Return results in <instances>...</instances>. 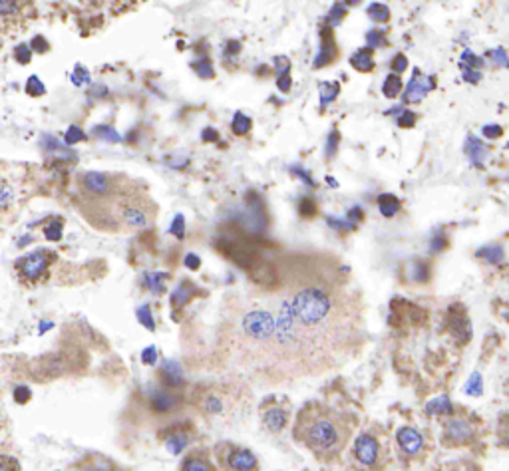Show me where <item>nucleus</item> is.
I'll list each match as a JSON object with an SVG mask.
<instances>
[{"label":"nucleus","mask_w":509,"mask_h":471,"mask_svg":"<svg viewBox=\"0 0 509 471\" xmlns=\"http://www.w3.org/2000/svg\"><path fill=\"white\" fill-rule=\"evenodd\" d=\"M452 333L460 340H468L471 338V326H469V320L466 317H454V324H452Z\"/></svg>","instance_id":"nucleus-24"},{"label":"nucleus","mask_w":509,"mask_h":471,"mask_svg":"<svg viewBox=\"0 0 509 471\" xmlns=\"http://www.w3.org/2000/svg\"><path fill=\"white\" fill-rule=\"evenodd\" d=\"M46 92V88H44V83L36 78V76H32L30 80H28L26 83V94L28 96H32V97H38L42 96Z\"/></svg>","instance_id":"nucleus-31"},{"label":"nucleus","mask_w":509,"mask_h":471,"mask_svg":"<svg viewBox=\"0 0 509 471\" xmlns=\"http://www.w3.org/2000/svg\"><path fill=\"white\" fill-rule=\"evenodd\" d=\"M78 203L86 221L102 231L150 227L157 211L148 191L124 175H116L108 193L100 197H80Z\"/></svg>","instance_id":"nucleus-2"},{"label":"nucleus","mask_w":509,"mask_h":471,"mask_svg":"<svg viewBox=\"0 0 509 471\" xmlns=\"http://www.w3.org/2000/svg\"><path fill=\"white\" fill-rule=\"evenodd\" d=\"M476 438V428L466 417H450L444 424V442L448 445H466Z\"/></svg>","instance_id":"nucleus-6"},{"label":"nucleus","mask_w":509,"mask_h":471,"mask_svg":"<svg viewBox=\"0 0 509 471\" xmlns=\"http://www.w3.org/2000/svg\"><path fill=\"white\" fill-rule=\"evenodd\" d=\"M225 330L239 360L283 376L324 372L362 340V306L332 263L290 259L239 298Z\"/></svg>","instance_id":"nucleus-1"},{"label":"nucleus","mask_w":509,"mask_h":471,"mask_svg":"<svg viewBox=\"0 0 509 471\" xmlns=\"http://www.w3.org/2000/svg\"><path fill=\"white\" fill-rule=\"evenodd\" d=\"M303 209H306V211H304V215H313V211H315V205H313V203H311V201L306 199V201H303V205H301V211H303Z\"/></svg>","instance_id":"nucleus-43"},{"label":"nucleus","mask_w":509,"mask_h":471,"mask_svg":"<svg viewBox=\"0 0 509 471\" xmlns=\"http://www.w3.org/2000/svg\"><path fill=\"white\" fill-rule=\"evenodd\" d=\"M162 376H164V382H166L167 388L179 386V384L183 382V378H181V370H179L175 362H166V366L162 368Z\"/></svg>","instance_id":"nucleus-19"},{"label":"nucleus","mask_w":509,"mask_h":471,"mask_svg":"<svg viewBox=\"0 0 509 471\" xmlns=\"http://www.w3.org/2000/svg\"><path fill=\"white\" fill-rule=\"evenodd\" d=\"M464 392L471 396V398H480L483 394V378L480 372H473V374L469 376L468 382H466V386H464Z\"/></svg>","instance_id":"nucleus-23"},{"label":"nucleus","mask_w":509,"mask_h":471,"mask_svg":"<svg viewBox=\"0 0 509 471\" xmlns=\"http://www.w3.org/2000/svg\"><path fill=\"white\" fill-rule=\"evenodd\" d=\"M287 422H289V410L283 406H271L263 412V424L269 431H275V433L283 431Z\"/></svg>","instance_id":"nucleus-12"},{"label":"nucleus","mask_w":509,"mask_h":471,"mask_svg":"<svg viewBox=\"0 0 509 471\" xmlns=\"http://www.w3.org/2000/svg\"><path fill=\"white\" fill-rule=\"evenodd\" d=\"M446 247V239L440 237V239H434V245H432V250H441Z\"/></svg>","instance_id":"nucleus-42"},{"label":"nucleus","mask_w":509,"mask_h":471,"mask_svg":"<svg viewBox=\"0 0 509 471\" xmlns=\"http://www.w3.org/2000/svg\"><path fill=\"white\" fill-rule=\"evenodd\" d=\"M78 139H84V134L78 127H70V131L66 134V143H76Z\"/></svg>","instance_id":"nucleus-37"},{"label":"nucleus","mask_w":509,"mask_h":471,"mask_svg":"<svg viewBox=\"0 0 509 471\" xmlns=\"http://www.w3.org/2000/svg\"><path fill=\"white\" fill-rule=\"evenodd\" d=\"M368 14H370L376 22H384V20H388V16H390L388 8H386L384 4H380V2H374L370 8H368Z\"/></svg>","instance_id":"nucleus-30"},{"label":"nucleus","mask_w":509,"mask_h":471,"mask_svg":"<svg viewBox=\"0 0 509 471\" xmlns=\"http://www.w3.org/2000/svg\"><path fill=\"white\" fill-rule=\"evenodd\" d=\"M432 88H434V78H428L422 72H416L410 83H408V88H406L404 99L406 102H422Z\"/></svg>","instance_id":"nucleus-9"},{"label":"nucleus","mask_w":509,"mask_h":471,"mask_svg":"<svg viewBox=\"0 0 509 471\" xmlns=\"http://www.w3.org/2000/svg\"><path fill=\"white\" fill-rule=\"evenodd\" d=\"M197 406L201 408L203 414L209 416H219L225 412V400L219 396V392L215 390H203L197 396Z\"/></svg>","instance_id":"nucleus-11"},{"label":"nucleus","mask_w":509,"mask_h":471,"mask_svg":"<svg viewBox=\"0 0 509 471\" xmlns=\"http://www.w3.org/2000/svg\"><path fill=\"white\" fill-rule=\"evenodd\" d=\"M150 406L157 414H169L178 408V398L167 388H153L150 392Z\"/></svg>","instance_id":"nucleus-10"},{"label":"nucleus","mask_w":509,"mask_h":471,"mask_svg":"<svg viewBox=\"0 0 509 471\" xmlns=\"http://www.w3.org/2000/svg\"><path fill=\"white\" fill-rule=\"evenodd\" d=\"M153 352H155V350H153V348H150V350L146 352V356H143V360L148 362V364H152V362L155 360V356H153Z\"/></svg>","instance_id":"nucleus-45"},{"label":"nucleus","mask_w":509,"mask_h":471,"mask_svg":"<svg viewBox=\"0 0 509 471\" xmlns=\"http://www.w3.org/2000/svg\"><path fill=\"white\" fill-rule=\"evenodd\" d=\"M52 259H54L52 253L38 249L34 250V253H28L26 257H22L16 263V269H18L20 277L24 278V280H28V282H38L46 275V271H48V266L52 263Z\"/></svg>","instance_id":"nucleus-5"},{"label":"nucleus","mask_w":509,"mask_h":471,"mask_svg":"<svg viewBox=\"0 0 509 471\" xmlns=\"http://www.w3.org/2000/svg\"><path fill=\"white\" fill-rule=\"evenodd\" d=\"M398 124L402 125V127H412V125L416 124V113H412V111H404V113L398 118Z\"/></svg>","instance_id":"nucleus-36"},{"label":"nucleus","mask_w":509,"mask_h":471,"mask_svg":"<svg viewBox=\"0 0 509 471\" xmlns=\"http://www.w3.org/2000/svg\"><path fill=\"white\" fill-rule=\"evenodd\" d=\"M334 56H336V46L329 40V30H327L324 38H322V52H320V58H317V62H315V68H320L322 64L331 62Z\"/></svg>","instance_id":"nucleus-22"},{"label":"nucleus","mask_w":509,"mask_h":471,"mask_svg":"<svg viewBox=\"0 0 509 471\" xmlns=\"http://www.w3.org/2000/svg\"><path fill=\"white\" fill-rule=\"evenodd\" d=\"M203 139H217V134H215L213 129H205V134H203Z\"/></svg>","instance_id":"nucleus-46"},{"label":"nucleus","mask_w":509,"mask_h":471,"mask_svg":"<svg viewBox=\"0 0 509 471\" xmlns=\"http://www.w3.org/2000/svg\"><path fill=\"white\" fill-rule=\"evenodd\" d=\"M406 66H408V60H406V56H396L394 58V62H392V68L394 70H398V72H402V70H406Z\"/></svg>","instance_id":"nucleus-40"},{"label":"nucleus","mask_w":509,"mask_h":471,"mask_svg":"<svg viewBox=\"0 0 509 471\" xmlns=\"http://www.w3.org/2000/svg\"><path fill=\"white\" fill-rule=\"evenodd\" d=\"M483 136L490 139H497L501 136V125L497 124H492V125H483Z\"/></svg>","instance_id":"nucleus-34"},{"label":"nucleus","mask_w":509,"mask_h":471,"mask_svg":"<svg viewBox=\"0 0 509 471\" xmlns=\"http://www.w3.org/2000/svg\"><path fill=\"white\" fill-rule=\"evenodd\" d=\"M215 454H217L223 471H257L259 468L257 456L251 449L235 445L231 442H223L217 445Z\"/></svg>","instance_id":"nucleus-4"},{"label":"nucleus","mask_w":509,"mask_h":471,"mask_svg":"<svg viewBox=\"0 0 509 471\" xmlns=\"http://www.w3.org/2000/svg\"><path fill=\"white\" fill-rule=\"evenodd\" d=\"M352 428V420L346 414L331 406L311 402L299 412L295 440L311 449L317 458L334 459L348 444Z\"/></svg>","instance_id":"nucleus-3"},{"label":"nucleus","mask_w":509,"mask_h":471,"mask_svg":"<svg viewBox=\"0 0 509 471\" xmlns=\"http://www.w3.org/2000/svg\"><path fill=\"white\" fill-rule=\"evenodd\" d=\"M466 155L468 159L476 167H483L485 163V157H487V147L483 145V141L476 136H469L466 139Z\"/></svg>","instance_id":"nucleus-13"},{"label":"nucleus","mask_w":509,"mask_h":471,"mask_svg":"<svg viewBox=\"0 0 509 471\" xmlns=\"http://www.w3.org/2000/svg\"><path fill=\"white\" fill-rule=\"evenodd\" d=\"M44 233H46V237H48L50 241H58V239L62 237V225H60V223H54V225H48Z\"/></svg>","instance_id":"nucleus-33"},{"label":"nucleus","mask_w":509,"mask_h":471,"mask_svg":"<svg viewBox=\"0 0 509 471\" xmlns=\"http://www.w3.org/2000/svg\"><path fill=\"white\" fill-rule=\"evenodd\" d=\"M482 64H483L482 58H478V56L473 54V52H469V50H466V52L462 54V62H460V66H462L464 70H478V68H482Z\"/></svg>","instance_id":"nucleus-28"},{"label":"nucleus","mask_w":509,"mask_h":471,"mask_svg":"<svg viewBox=\"0 0 509 471\" xmlns=\"http://www.w3.org/2000/svg\"><path fill=\"white\" fill-rule=\"evenodd\" d=\"M14 398H16V402H20V404H24L30 398V390L24 388V386H20V388H16V392H14Z\"/></svg>","instance_id":"nucleus-39"},{"label":"nucleus","mask_w":509,"mask_h":471,"mask_svg":"<svg viewBox=\"0 0 509 471\" xmlns=\"http://www.w3.org/2000/svg\"><path fill=\"white\" fill-rule=\"evenodd\" d=\"M506 445H508V449H509V431L506 433Z\"/></svg>","instance_id":"nucleus-48"},{"label":"nucleus","mask_w":509,"mask_h":471,"mask_svg":"<svg viewBox=\"0 0 509 471\" xmlns=\"http://www.w3.org/2000/svg\"><path fill=\"white\" fill-rule=\"evenodd\" d=\"M400 90H402V80H400V76H396V74H390V76L386 78L384 86H382L384 96L396 97L400 94Z\"/></svg>","instance_id":"nucleus-25"},{"label":"nucleus","mask_w":509,"mask_h":471,"mask_svg":"<svg viewBox=\"0 0 509 471\" xmlns=\"http://www.w3.org/2000/svg\"><path fill=\"white\" fill-rule=\"evenodd\" d=\"M464 80L469 83L482 82V72L480 70H464Z\"/></svg>","instance_id":"nucleus-35"},{"label":"nucleus","mask_w":509,"mask_h":471,"mask_svg":"<svg viewBox=\"0 0 509 471\" xmlns=\"http://www.w3.org/2000/svg\"><path fill=\"white\" fill-rule=\"evenodd\" d=\"M181 471H215V470H213V465H211V461L207 459L205 454H201V452H193V454H189L187 458L183 459Z\"/></svg>","instance_id":"nucleus-14"},{"label":"nucleus","mask_w":509,"mask_h":471,"mask_svg":"<svg viewBox=\"0 0 509 471\" xmlns=\"http://www.w3.org/2000/svg\"><path fill=\"white\" fill-rule=\"evenodd\" d=\"M30 48H32V52H46V50H48V44L44 42V38H42V36H36Z\"/></svg>","instance_id":"nucleus-38"},{"label":"nucleus","mask_w":509,"mask_h":471,"mask_svg":"<svg viewBox=\"0 0 509 471\" xmlns=\"http://www.w3.org/2000/svg\"><path fill=\"white\" fill-rule=\"evenodd\" d=\"M30 50H32V48H28L26 44H20V46L14 50V58H16L20 64H28V62H30V56H32Z\"/></svg>","instance_id":"nucleus-32"},{"label":"nucleus","mask_w":509,"mask_h":471,"mask_svg":"<svg viewBox=\"0 0 509 471\" xmlns=\"http://www.w3.org/2000/svg\"><path fill=\"white\" fill-rule=\"evenodd\" d=\"M279 88H281V92H289V90H290V78H289V76L281 74V78H279Z\"/></svg>","instance_id":"nucleus-41"},{"label":"nucleus","mask_w":509,"mask_h":471,"mask_svg":"<svg viewBox=\"0 0 509 471\" xmlns=\"http://www.w3.org/2000/svg\"><path fill=\"white\" fill-rule=\"evenodd\" d=\"M396 442L402 454L406 456H418L424 449V436L412 426H404L396 431Z\"/></svg>","instance_id":"nucleus-8"},{"label":"nucleus","mask_w":509,"mask_h":471,"mask_svg":"<svg viewBox=\"0 0 509 471\" xmlns=\"http://www.w3.org/2000/svg\"><path fill=\"white\" fill-rule=\"evenodd\" d=\"M82 471H110V470H106V468H100V465H88V468H84Z\"/></svg>","instance_id":"nucleus-47"},{"label":"nucleus","mask_w":509,"mask_h":471,"mask_svg":"<svg viewBox=\"0 0 509 471\" xmlns=\"http://www.w3.org/2000/svg\"><path fill=\"white\" fill-rule=\"evenodd\" d=\"M478 257L487 261L490 264H501L506 259V250L499 243H490V245H485L478 250Z\"/></svg>","instance_id":"nucleus-17"},{"label":"nucleus","mask_w":509,"mask_h":471,"mask_svg":"<svg viewBox=\"0 0 509 471\" xmlns=\"http://www.w3.org/2000/svg\"><path fill=\"white\" fill-rule=\"evenodd\" d=\"M428 416H452L454 414V404L448 396H438L426 404Z\"/></svg>","instance_id":"nucleus-15"},{"label":"nucleus","mask_w":509,"mask_h":471,"mask_svg":"<svg viewBox=\"0 0 509 471\" xmlns=\"http://www.w3.org/2000/svg\"><path fill=\"white\" fill-rule=\"evenodd\" d=\"M231 127H233V131L237 136H245V134L251 131V120H249L245 113H235V120Z\"/></svg>","instance_id":"nucleus-26"},{"label":"nucleus","mask_w":509,"mask_h":471,"mask_svg":"<svg viewBox=\"0 0 509 471\" xmlns=\"http://www.w3.org/2000/svg\"><path fill=\"white\" fill-rule=\"evenodd\" d=\"M320 92H322V106H327L334 96L338 94V83L336 82H324L320 86Z\"/></svg>","instance_id":"nucleus-29"},{"label":"nucleus","mask_w":509,"mask_h":471,"mask_svg":"<svg viewBox=\"0 0 509 471\" xmlns=\"http://www.w3.org/2000/svg\"><path fill=\"white\" fill-rule=\"evenodd\" d=\"M352 454L358 463H362L364 468H374L380 461V442L372 433H362L354 442Z\"/></svg>","instance_id":"nucleus-7"},{"label":"nucleus","mask_w":509,"mask_h":471,"mask_svg":"<svg viewBox=\"0 0 509 471\" xmlns=\"http://www.w3.org/2000/svg\"><path fill=\"white\" fill-rule=\"evenodd\" d=\"M487 58L492 60V64L497 68H509V56L503 48H496V50H490Z\"/></svg>","instance_id":"nucleus-27"},{"label":"nucleus","mask_w":509,"mask_h":471,"mask_svg":"<svg viewBox=\"0 0 509 471\" xmlns=\"http://www.w3.org/2000/svg\"><path fill=\"white\" fill-rule=\"evenodd\" d=\"M378 207H380V211H382L384 217H394V215L400 211V201L394 197V195L390 193L380 195V199H378Z\"/></svg>","instance_id":"nucleus-20"},{"label":"nucleus","mask_w":509,"mask_h":471,"mask_svg":"<svg viewBox=\"0 0 509 471\" xmlns=\"http://www.w3.org/2000/svg\"><path fill=\"white\" fill-rule=\"evenodd\" d=\"M193 289H195V287H193L191 282H181L178 291L173 292V296H171L173 308H175V306L181 308L183 305H187V303H189V298L193 296Z\"/></svg>","instance_id":"nucleus-21"},{"label":"nucleus","mask_w":509,"mask_h":471,"mask_svg":"<svg viewBox=\"0 0 509 471\" xmlns=\"http://www.w3.org/2000/svg\"><path fill=\"white\" fill-rule=\"evenodd\" d=\"M189 444V436H187V431H181V430H173L171 433H167L166 436V447L169 454H173V456H178L181 454L185 447Z\"/></svg>","instance_id":"nucleus-16"},{"label":"nucleus","mask_w":509,"mask_h":471,"mask_svg":"<svg viewBox=\"0 0 509 471\" xmlns=\"http://www.w3.org/2000/svg\"><path fill=\"white\" fill-rule=\"evenodd\" d=\"M350 64L358 70V72H370L374 68V58H372L370 48H362L357 54L350 58Z\"/></svg>","instance_id":"nucleus-18"},{"label":"nucleus","mask_w":509,"mask_h":471,"mask_svg":"<svg viewBox=\"0 0 509 471\" xmlns=\"http://www.w3.org/2000/svg\"><path fill=\"white\" fill-rule=\"evenodd\" d=\"M187 266H191V269H197V266H199V261H197L195 255H189V257H187Z\"/></svg>","instance_id":"nucleus-44"}]
</instances>
